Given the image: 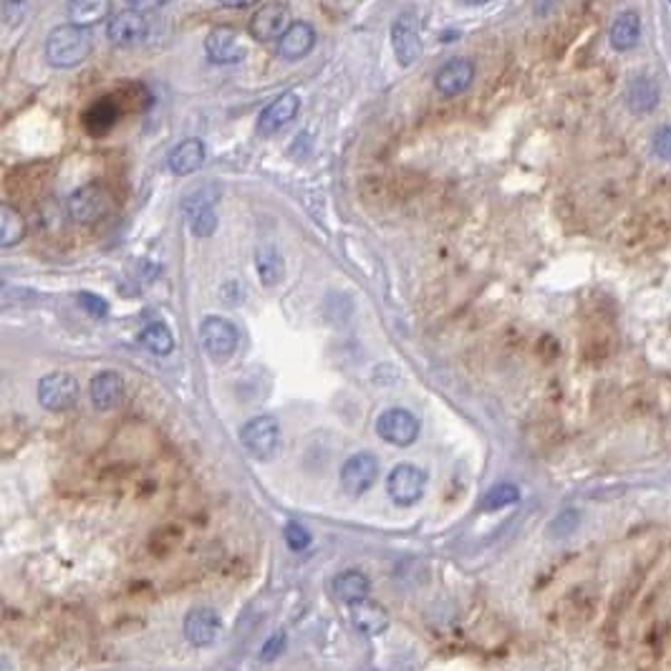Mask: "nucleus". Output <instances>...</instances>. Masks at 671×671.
<instances>
[{
	"instance_id": "f257e3e1",
	"label": "nucleus",
	"mask_w": 671,
	"mask_h": 671,
	"mask_svg": "<svg viewBox=\"0 0 671 671\" xmlns=\"http://www.w3.org/2000/svg\"><path fill=\"white\" fill-rule=\"evenodd\" d=\"M93 51V38L89 34V28L82 25H58L48 34L46 41V58L51 66L56 69H73L83 63L86 58L92 56Z\"/></svg>"
},
{
	"instance_id": "f03ea898",
	"label": "nucleus",
	"mask_w": 671,
	"mask_h": 671,
	"mask_svg": "<svg viewBox=\"0 0 671 671\" xmlns=\"http://www.w3.org/2000/svg\"><path fill=\"white\" fill-rule=\"evenodd\" d=\"M240 444L253 460H260V462L276 457L280 447L278 419L270 417V414H260V417L245 422L243 429H240Z\"/></svg>"
},
{
	"instance_id": "7ed1b4c3",
	"label": "nucleus",
	"mask_w": 671,
	"mask_h": 671,
	"mask_svg": "<svg viewBox=\"0 0 671 671\" xmlns=\"http://www.w3.org/2000/svg\"><path fill=\"white\" fill-rule=\"evenodd\" d=\"M79 394H82L79 379L66 374V371L46 374L38 382V404L48 409V412H66V409H71L79 402Z\"/></svg>"
},
{
	"instance_id": "20e7f679",
	"label": "nucleus",
	"mask_w": 671,
	"mask_h": 671,
	"mask_svg": "<svg viewBox=\"0 0 671 671\" xmlns=\"http://www.w3.org/2000/svg\"><path fill=\"white\" fill-rule=\"evenodd\" d=\"M424 485H427V472L409 462L396 464L386 477V492L394 505H402V508L417 505L424 495Z\"/></svg>"
},
{
	"instance_id": "39448f33",
	"label": "nucleus",
	"mask_w": 671,
	"mask_h": 671,
	"mask_svg": "<svg viewBox=\"0 0 671 671\" xmlns=\"http://www.w3.org/2000/svg\"><path fill=\"white\" fill-rule=\"evenodd\" d=\"M199 341H202V348L208 351V356L215 361H225L235 354L240 336L232 321L222 316H208L199 324Z\"/></svg>"
},
{
	"instance_id": "423d86ee",
	"label": "nucleus",
	"mask_w": 671,
	"mask_h": 671,
	"mask_svg": "<svg viewBox=\"0 0 671 671\" xmlns=\"http://www.w3.org/2000/svg\"><path fill=\"white\" fill-rule=\"evenodd\" d=\"M290 24L293 21H290L288 5L280 3V0H270V3H263L253 13V18L248 24V31H250L255 41L270 44V41H280V35L288 31Z\"/></svg>"
},
{
	"instance_id": "0eeeda50",
	"label": "nucleus",
	"mask_w": 671,
	"mask_h": 671,
	"mask_svg": "<svg viewBox=\"0 0 671 671\" xmlns=\"http://www.w3.org/2000/svg\"><path fill=\"white\" fill-rule=\"evenodd\" d=\"M376 477H379V460L369 452H356L341 464L338 480H341V487H344L346 495L359 498L366 490H371V485L376 482Z\"/></svg>"
},
{
	"instance_id": "6e6552de",
	"label": "nucleus",
	"mask_w": 671,
	"mask_h": 671,
	"mask_svg": "<svg viewBox=\"0 0 671 671\" xmlns=\"http://www.w3.org/2000/svg\"><path fill=\"white\" fill-rule=\"evenodd\" d=\"M376 432L384 442H389L394 447H409L419 437V419L402 406H392L379 414Z\"/></svg>"
},
{
	"instance_id": "1a4fd4ad",
	"label": "nucleus",
	"mask_w": 671,
	"mask_h": 671,
	"mask_svg": "<svg viewBox=\"0 0 671 671\" xmlns=\"http://www.w3.org/2000/svg\"><path fill=\"white\" fill-rule=\"evenodd\" d=\"M112 209V197L102 185H83L69 197V215L76 222H96Z\"/></svg>"
},
{
	"instance_id": "9d476101",
	"label": "nucleus",
	"mask_w": 671,
	"mask_h": 671,
	"mask_svg": "<svg viewBox=\"0 0 671 671\" xmlns=\"http://www.w3.org/2000/svg\"><path fill=\"white\" fill-rule=\"evenodd\" d=\"M150 31V21L147 13L137 11V8H127V11L114 13L106 25V35L116 46H134L141 38H147Z\"/></svg>"
},
{
	"instance_id": "9b49d317",
	"label": "nucleus",
	"mask_w": 671,
	"mask_h": 671,
	"mask_svg": "<svg viewBox=\"0 0 671 671\" xmlns=\"http://www.w3.org/2000/svg\"><path fill=\"white\" fill-rule=\"evenodd\" d=\"M205 53L212 63H240L245 58V46L240 41V34L230 28V25H218L212 28L205 38Z\"/></svg>"
},
{
	"instance_id": "f8f14e48",
	"label": "nucleus",
	"mask_w": 671,
	"mask_h": 671,
	"mask_svg": "<svg viewBox=\"0 0 671 671\" xmlns=\"http://www.w3.org/2000/svg\"><path fill=\"white\" fill-rule=\"evenodd\" d=\"M298 109H301V99L296 96L293 92H286L276 96L270 104L260 112V119H258V131H260V137H270V134H276L280 129L290 124L296 114H298Z\"/></svg>"
},
{
	"instance_id": "ddd939ff",
	"label": "nucleus",
	"mask_w": 671,
	"mask_h": 671,
	"mask_svg": "<svg viewBox=\"0 0 671 671\" xmlns=\"http://www.w3.org/2000/svg\"><path fill=\"white\" fill-rule=\"evenodd\" d=\"M475 79V63L470 58H450L434 76V86L442 96H460Z\"/></svg>"
},
{
	"instance_id": "4468645a",
	"label": "nucleus",
	"mask_w": 671,
	"mask_h": 671,
	"mask_svg": "<svg viewBox=\"0 0 671 671\" xmlns=\"http://www.w3.org/2000/svg\"><path fill=\"white\" fill-rule=\"evenodd\" d=\"M661 89L654 76L647 73H637L631 82L626 83V106L634 114H651L659 106Z\"/></svg>"
},
{
	"instance_id": "2eb2a0df",
	"label": "nucleus",
	"mask_w": 671,
	"mask_h": 671,
	"mask_svg": "<svg viewBox=\"0 0 671 671\" xmlns=\"http://www.w3.org/2000/svg\"><path fill=\"white\" fill-rule=\"evenodd\" d=\"M392 46L402 66H412L422 56V38H419L417 24L409 15L399 18L392 25Z\"/></svg>"
},
{
	"instance_id": "dca6fc26",
	"label": "nucleus",
	"mask_w": 671,
	"mask_h": 671,
	"mask_svg": "<svg viewBox=\"0 0 671 671\" xmlns=\"http://www.w3.org/2000/svg\"><path fill=\"white\" fill-rule=\"evenodd\" d=\"M220 631V616L212 608H192L185 616V637L192 647H209Z\"/></svg>"
},
{
	"instance_id": "f3484780",
	"label": "nucleus",
	"mask_w": 671,
	"mask_h": 671,
	"mask_svg": "<svg viewBox=\"0 0 671 671\" xmlns=\"http://www.w3.org/2000/svg\"><path fill=\"white\" fill-rule=\"evenodd\" d=\"M313 46H316L313 25L306 24V21H296V24H290L286 34L280 35L278 56L286 58V61H298V58L308 56Z\"/></svg>"
},
{
	"instance_id": "a211bd4d",
	"label": "nucleus",
	"mask_w": 671,
	"mask_h": 671,
	"mask_svg": "<svg viewBox=\"0 0 671 671\" xmlns=\"http://www.w3.org/2000/svg\"><path fill=\"white\" fill-rule=\"evenodd\" d=\"M205 164V144L195 137L190 140H182L167 157V167L170 172L177 174V177H185V174L197 172L199 167Z\"/></svg>"
},
{
	"instance_id": "6ab92c4d",
	"label": "nucleus",
	"mask_w": 671,
	"mask_h": 671,
	"mask_svg": "<svg viewBox=\"0 0 671 671\" xmlns=\"http://www.w3.org/2000/svg\"><path fill=\"white\" fill-rule=\"evenodd\" d=\"M351 624L366 637H379L389 628V614L384 611V606L364 598L359 603H351Z\"/></svg>"
},
{
	"instance_id": "aec40b11",
	"label": "nucleus",
	"mask_w": 671,
	"mask_h": 671,
	"mask_svg": "<svg viewBox=\"0 0 671 671\" xmlns=\"http://www.w3.org/2000/svg\"><path fill=\"white\" fill-rule=\"evenodd\" d=\"M122 394H124V382L122 376L114 374V371H102L92 379V386H89V396H92V404L102 412H109L114 409L119 402H122Z\"/></svg>"
},
{
	"instance_id": "412c9836",
	"label": "nucleus",
	"mask_w": 671,
	"mask_h": 671,
	"mask_svg": "<svg viewBox=\"0 0 671 671\" xmlns=\"http://www.w3.org/2000/svg\"><path fill=\"white\" fill-rule=\"evenodd\" d=\"M638 41H641V18H638V13L626 11L618 18H614L611 31H608V44H611L614 51L628 53V51H634L638 46Z\"/></svg>"
},
{
	"instance_id": "4be33fe9",
	"label": "nucleus",
	"mask_w": 671,
	"mask_h": 671,
	"mask_svg": "<svg viewBox=\"0 0 671 671\" xmlns=\"http://www.w3.org/2000/svg\"><path fill=\"white\" fill-rule=\"evenodd\" d=\"M331 588H334V596L338 601L351 606V603H359L364 598H369L371 580L361 570H344V573L336 576Z\"/></svg>"
},
{
	"instance_id": "5701e85b",
	"label": "nucleus",
	"mask_w": 671,
	"mask_h": 671,
	"mask_svg": "<svg viewBox=\"0 0 671 671\" xmlns=\"http://www.w3.org/2000/svg\"><path fill=\"white\" fill-rule=\"evenodd\" d=\"M255 270H258V278L266 288L278 286L283 276H286V266H283V258L273 248V245H263L255 250Z\"/></svg>"
},
{
	"instance_id": "b1692460",
	"label": "nucleus",
	"mask_w": 671,
	"mask_h": 671,
	"mask_svg": "<svg viewBox=\"0 0 671 671\" xmlns=\"http://www.w3.org/2000/svg\"><path fill=\"white\" fill-rule=\"evenodd\" d=\"M112 15V0H71L69 3V21L73 25H96Z\"/></svg>"
},
{
	"instance_id": "393cba45",
	"label": "nucleus",
	"mask_w": 671,
	"mask_h": 671,
	"mask_svg": "<svg viewBox=\"0 0 671 671\" xmlns=\"http://www.w3.org/2000/svg\"><path fill=\"white\" fill-rule=\"evenodd\" d=\"M220 199V190L215 185H202L197 187L195 192H190L185 197V202H182V215H185V220L190 222L197 215H202V212H208V209H215V202Z\"/></svg>"
},
{
	"instance_id": "a878e982",
	"label": "nucleus",
	"mask_w": 671,
	"mask_h": 671,
	"mask_svg": "<svg viewBox=\"0 0 671 671\" xmlns=\"http://www.w3.org/2000/svg\"><path fill=\"white\" fill-rule=\"evenodd\" d=\"M25 238V220L18 209H13L11 205H3L0 208V243L3 248H13Z\"/></svg>"
},
{
	"instance_id": "bb28decb",
	"label": "nucleus",
	"mask_w": 671,
	"mask_h": 671,
	"mask_svg": "<svg viewBox=\"0 0 671 671\" xmlns=\"http://www.w3.org/2000/svg\"><path fill=\"white\" fill-rule=\"evenodd\" d=\"M140 344L147 348L150 354H154V356H167V354L174 348L172 331H170L164 324L144 326L140 334Z\"/></svg>"
},
{
	"instance_id": "cd10ccee",
	"label": "nucleus",
	"mask_w": 671,
	"mask_h": 671,
	"mask_svg": "<svg viewBox=\"0 0 671 671\" xmlns=\"http://www.w3.org/2000/svg\"><path fill=\"white\" fill-rule=\"evenodd\" d=\"M518 500H520V490H518V485H512V482H498V485H492L487 490L485 498L480 500V510L495 512V510L515 505Z\"/></svg>"
},
{
	"instance_id": "c85d7f7f",
	"label": "nucleus",
	"mask_w": 671,
	"mask_h": 671,
	"mask_svg": "<svg viewBox=\"0 0 671 671\" xmlns=\"http://www.w3.org/2000/svg\"><path fill=\"white\" fill-rule=\"evenodd\" d=\"M283 538H286V545H288L290 550H296V553L306 550L313 540L311 532L306 530L301 522H288V525H286V530H283Z\"/></svg>"
},
{
	"instance_id": "c756f323",
	"label": "nucleus",
	"mask_w": 671,
	"mask_h": 671,
	"mask_svg": "<svg viewBox=\"0 0 671 671\" xmlns=\"http://www.w3.org/2000/svg\"><path fill=\"white\" fill-rule=\"evenodd\" d=\"M651 150L661 162H671V124H661L651 137Z\"/></svg>"
},
{
	"instance_id": "7c9ffc66",
	"label": "nucleus",
	"mask_w": 671,
	"mask_h": 671,
	"mask_svg": "<svg viewBox=\"0 0 671 671\" xmlns=\"http://www.w3.org/2000/svg\"><path fill=\"white\" fill-rule=\"evenodd\" d=\"M76 301L82 306L83 311L93 316V318H104L106 313H109V303L102 298V296H96V293H89V290H82L79 296H76Z\"/></svg>"
},
{
	"instance_id": "2f4dec72",
	"label": "nucleus",
	"mask_w": 671,
	"mask_h": 671,
	"mask_svg": "<svg viewBox=\"0 0 671 671\" xmlns=\"http://www.w3.org/2000/svg\"><path fill=\"white\" fill-rule=\"evenodd\" d=\"M187 225H190V230H192L195 238H209L212 232L218 230V215H215V209H208V212L192 218Z\"/></svg>"
},
{
	"instance_id": "473e14b6",
	"label": "nucleus",
	"mask_w": 671,
	"mask_h": 671,
	"mask_svg": "<svg viewBox=\"0 0 671 671\" xmlns=\"http://www.w3.org/2000/svg\"><path fill=\"white\" fill-rule=\"evenodd\" d=\"M579 522H580V515L576 512V510H563V512L556 518V522L550 525V530H553V535H566V532L576 530V528H579Z\"/></svg>"
},
{
	"instance_id": "72a5a7b5",
	"label": "nucleus",
	"mask_w": 671,
	"mask_h": 671,
	"mask_svg": "<svg viewBox=\"0 0 671 671\" xmlns=\"http://www.w3.org/2000/svg\"><path fill=\"white\" fill-rule=\"evenodd\" d=\"M286 648V634H273L267 638L263 648H260V659L263 661H276L280 656V651Z\"/></svg>"
},
{
	"instance_id": "f704fd0d",
	"label": "nucleus",
	"mask_w": 671,
	"mask_h": 671,
	"mask_svg": "<svg viewBox=\"0 0 671 671\" xmlns=\"http://www.w3.org/2000/svg\"><path fill=\"white\" fill-rule=\"evenodd\" d=\"M129 3H131V8H137V11L150 13V11H157V8H162V5H167L170 0H129Z\"/></svg>"
},
{
	"instance_id": "c9c22d12",
	"label": "nucleus",
	"mask_w": 671,
	"mask_h": 671,
	"mask_svg": "<svg viewBox=\"0 0 671 671\" xmlns=\"http://www.w3.org/2000/svg\"><path fill=\"white\" fill-rule=\"evenodd\" d=\"M253 3H258V0H220V5H225V8H248V5H253Z\"/></svg>"
},
{
	"instance_id": "e433bc0d",
	"label": "nucleus",
	"mask_w": 671,
	"mask_h": 671,
	"mask_svg": "<svg viewBox=\"0 0 671 671\" xmlns=\"http://www.w3.org/2000/svg\"><path fill=\"white\" fill-rule=\"evenodd\" d=\"M464 3H470V5H482V3H490V0H464Z\"/></svg>"
},
{
	"instance_id": "4c0bfd02",
	"label": "nucleus",
	"mask_w": 671,
	"mask_h": 671,
	"mask_svg": "<svg viewBox=\"0 0 671 671\" xmlns=\"http://www.w3.org/2000/svg\"><path fill=\"white\" fill-rule=\"evenodd\" d=\"M669 3H671V0H669Z\"/></svg>"
}]
</instances>
